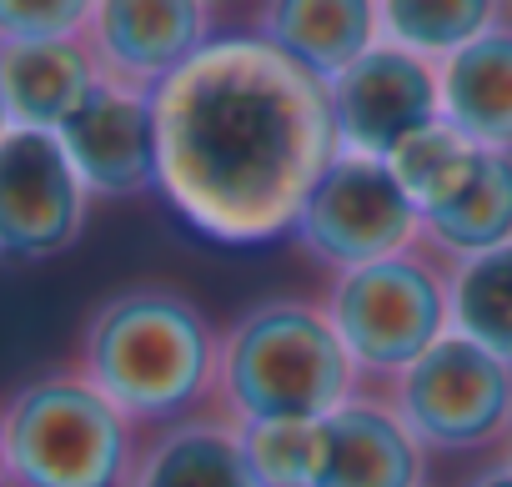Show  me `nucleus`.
I'll return each instance as SVG.
<instances>
[{"label":"nucleus","mask_w":512,"mask_h":487,"mask_svg":"<svg viewBox=\"0 0 512 487\" xmlns=\"http://www.w3.org/2000/svg\"><path fill=\"white\" fill-rule=\"evenodd\" d=\"M101 71L81 36L0 46V96H6L11 126L61 131L66 116L96 91Z\"/></svg>","instance_id":"nucleus-15"},{"label":"nucleus","mask_w":512,"mask_h":487,"mask_svg":"<svg viewBox=\"0 0 512 487\" xmlns=\"http://www.w3.org/2000/svg\"><path fill=\"white\" fill-rule=\"evenodd\" d=\"M81 41L101 81L156 96L211 46V0H96Z\"/></svg>","instance_id":"nucleus-9"},{"label":"nucleus","mask_w":512,"mask_h":487,"mask_svg":"<svg viewBox=\"0 0 512 487\" xmlns=\"http://www.w3.org/2000/svg\"><path fill=\"white\" fill-rule=\"evenodd\" d=\"M322 307L357 377L382 387H392L422 352H432L452 332L447 267L422 247L337 272L322 292Z\"/></svg>","instance_id":"nucleus-5"},{"label":"nucleus","mask_w":512,"mask_h":487,"mask_svg":"<svg viewBox=\"0 0 512 487\" xmlns=\"http://www.w3.org/2000/svg\"><path fill=\"white\" fill-rule=\"evenodd\" d=\"M452 282V332L472 337L512 367V241L497 252L447 267Z\"/></svg>","instance_id":"nucleus-19"},{"label":"nucleus","mask_w":512,"mask_h":487,"mask_svg":"<svg viewBox=\"0 0 512 487\" xmlns=\"http://www.w3.org/2000/svg\"><path fill=\"white\" fill-rule=\"evenodd\" d=\"M96 0H0V46L81 36Z\"/></svg>","instance_id":"nucleus-22"},{"label":"nucleus","mask_w":512,"mask_h":487,"mask_svg":"<svg viewBox=\"0 0 512 487\" xmlns=\"http://www.w3.org/2000/svg\"><path fill=\"white\" fill-rule=\"evenodd\" d=\"M136 447V427L76 367L36 372L0 397L11 487H121Z\"/></svg>","instance_id":"nucleus-4"},{"label":"nucleus","mask_w":512,"mask_h":487,"mask_svg":"<svg viewBox=\"0 0 512 487\" xmlns=\"http://www.w3.org/2000/svg\"><path fill=\"white\" fill-rule=\"evenodd\" d=\"M91 191L56 131L11 126L0 141V262L36 267L71 252L86 231Z\"/></svg>","instance_id":"nucleus-8"},{"label":"nucleus","mask_w":512,"mask_h":487,"mask_svg":"<svg viewBox=\"0 0 512 487\" xmlns=\"http://www.w3.org/2000/svg\"><path fill=\"white\" fill-rule=\"evenodd\" d=\"M467 487H512V462H497V467H487V472H477Z\"/></svg>","instance_id":"nucleus-23"},{"label":"nucleus","mask_w":512,"mask_h":487,"mask_svg":"<svg viewBox=\"0 0 512 487\" xmlns=\"http://www.w3.org/2000/svg\"><path fill=\"white\" fill-rule=\"evenodd\" d=\"M507 241H512V151L477 146L472 166L452 181V191L422 206L417 247L432 252L442 267H457L467 257L507 247Z\"/></svg>","instance_id":"nucleus-14"},{"label":"nucleus","mask_w":512,"mask_h":487,"mask_svg":"<svg viewBox=\"0 0 512 487\" xmlns=\"http://www.w3.org/2000/svg\"><path fill=\"white\" fill-rule=\"evenodd\" d=\"M427 452H477L512 437V367L447 332L382 392Z\"/></svg>","instance_id":"nucleus-6"},{"label":"nucleus","mask_w":512,"mask_h":487,"mask_svg":"<svg viewBox=\"0 0 512 487\" xmlns=\"http://www.w3.org/2000/svg\"><path fill=\"white\" fill-rule=\"evenodd\" d=\"M507 462H512V437H507Z\"/></svg>","instance_id":"nucleus-26"},{"label":"nucleus","mask_w":512,"mask_h":487,"mask_svg":"<svg viewBox=\"0 0 512 487\" xmlns=\"http://www.w3.org/2000/svg\"><path fill=\"white\" fill-rule=\"evenodd\" d=\"M71 367L136 432H156L216 402L221 332L191 292L171 282H126L86 312Z\"/></svg>","instance_id":"nucleus-2"},{"label":"nucleus","mask_w":512,"mask_h":487,"mask_svg":"<svg viewBox=\"0 0 512 487\" xmlns=\"http://www.w3.org/2000/svg\"><path fill=\"white\" fill-rule=\"evenodd\" d=\"M76 176L101 201H131L161 191V146H156V101L126 91L116 81H96V91L66 116L56 131Z\"/></svg>","instance_id":"nucleus-11"},{"label":"nucleus","mask_w":512,"mask_h":487,"mask_svg":"<svg viewBox=\"0 0 512 487\" xmlns=\"http://www.w3.org/2000/svg\"><path fill=\"white\" fill-rule=\"evenodd\" d=\"M417 231H422V211L397 186L387 161L342 151L307 191L287 241L337 277L417 247Z\"/></svg>","instance_id":"nucleus-7"},{"label":"nucleus","mask_w":512,"mask_h":487,"mask_svg":"<svg viewBox=\"0 0 512 487\" xmlns=\"http://www.w3.org/2000/svg\"><path fill=\"white\" fill-rule=\"evenodd\" d=\"M507 6H512V0H507Z\"/></svg>","instance_id":"nucleus-27"},{"label":"nucleus","mask_w":512,"mask_h":487,"mask_svg":"<svg viewBox=\"0 0 512 487\" xmlns=\"http://www.w3.org/2000/svg\"><path fill=\"white\" fill-rule=\"evenodd\" d=\"M121 487H256V477L246 467L241 432L216 412H196L186 422L156 427L136 447Z\"/></svg>","instance_id":"nucleus-16"},{"label":"nucleus","mask_w":512,"mask_h":487,"mask_svg":"<svg viewBox=\"0 0 512 487\" xmlns=\"http://www.w3.org/2000/svg\"><path fill=\"white\" fill-rule=\"evenodd\" d=\"M427 447L407 432L397 407L377 392L347 397L337 412L312 422L307 487H422Z\"/></svg>","instance_id":"nucleus-12"},{"label":"nucleus","mask_w":512,"mask_h":487,"mask_svg":"<svg viewBox=\"0 0 512 487\" xmlns=\"http://www.w3.org/2000/svg\"><path fill=\"white\" fill-rule=\"evenodd\" d=\"M357 392L362 377L322 302L262 297L221 332L211 412L231 427L322 422Z\"/></svg>","instance_id":"nucleus-3"},{"label":"nucleus","mask_w":512,"mask_h":487,"mask_svg":"<svg viewBox=\"0 0 512 487\" xmlns=\"http://www.w3.org/2000/svg\"><path fill=\"white\" fill-rule=\"evenodd\" d=\"M161 196L221 247H262L342 156L332 86L256 36L211 41L156 96Z\"/></svg>","instance_id":"nucleus-1"},{"label":"nucleus","mask_w":512,"mask_h":487,"mask_svg":"<svg viewBox=\"0 0 512 487\" xmlns=\"http://www.w3.org/2000/svg\"><path fill=\"white\" fill-rule=\"evenodd\" d=\"M332 111L342 151L387 161L412 131L442 116L437 66L392 41H377L347 76L332 81Z\"/></svg>","instance_id":"nucleus-10"},{"label":"nucleus","mask_w":512,"mask_h":487,"mask_svg":"<svg viewBox=\"0 0 512 487\" xmlns=\"http://www.w3.org/2000/svg\"><path fill=\"white\" fill-rule=\"evenodd\" d=\"M256 41L277 46L307 76L332 86L382 41V11L377 0H267L256 16Z\"/></svg>","instance_id":"nucleus-13"},{"label":"nucleus","mask_w":512,"mask_h":487,"mask_svg":"<svg viewBox=\"0 0 512 487\" xmlns=\"http://www.w3.org/2000/svg\"><path fill=\"white\" fill-rule=\"evenodd\" d=\"M6 131H11V111H6V96H0V141H6Z\"/></svg>","instance_id":"nucleus-24"},{"label":"nucleus","mask_w":512,"mask_h":487,"mask_svg":"<svg viewBox=\"0 0 512 487\" xmlns=\"http://www.w3.org/2000/svg\"><path fill=\"white\" fill-rule=\"evenodd\" d=\"M0 487H11V477H6V452H0Z\"/></svg>","instance_id":"nucleus-25"},{"label":"nucleus","mask_w":512,"mask_h":487,"mask_svg":"<svg viewBox=\"0 0 512 487\" xmlns=\"http://www.w3.org/2000/svg\"><path fill=\"white\" fill-rule=\"evenodd\" d=\"M507 0H377L382 11V41L442 66L492 26H502Z\"/></svg>","instance_id":"nucleus-18"},{"label":"nucleus","mask_w":512,"mask_h":487,"mask_svg":"<svg viewBox=\"0 0 512 487\" xmlns=\"http://www.w3.org/2000/svg\"><path fill=\"white\" fill-rule=\"evenodd\" d=\"M442 116L487 151H512V26H492L437 66Z\"/></svg>","instance_id":"nucleus-17"},{"label":"nucleus","mask_w":512,"mask_h":487,"mask_svg":"<svg viewBox=\"0 0 512 487\" xmlns=\"http://www.w3.org/2000/svg\"><path fill=\"white\" fill-rule=\"evenodd\" d=\"M236 432H241V452L256 487H307L312 422H256Z\"/></svg>","instance_id":"nucleus-21"},{"label":"nucleus","mask_w":512,"mask_h":487,"mask_svg":"<svg viewBox=\"0 0 512 487\" xmlns=\"http://www.w3.org/2000/svg\"><path fill=\"white\" fill-rule=\"evenodd\" d=\"M472 156H477V146H472L447 116H437L432 126L412 131V136L387 156V171L397 176V186H402V191L417 201V211H422V206H432L437 196L452 191V181L472 166Z\"/></svg>","instance_id":"nucleus-20"}]
</instances>
